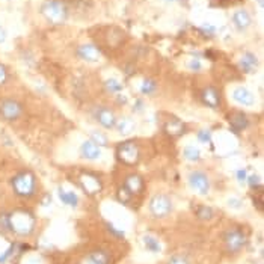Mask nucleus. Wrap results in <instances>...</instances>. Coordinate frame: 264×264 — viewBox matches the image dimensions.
Masks as SVG:
<instances>
[{
    "mask_svg": "<svg viewBox=\"0 0 264 264\" xmlns=\"http://www.w3.org/2000/svg\"><path fill=\"white\" fill-rule=\"evenodd\" d=\"M8 229L17 236H30L35 229V217L26 210H15L8 216Z\"/></svg>",
    "mask_w": 264,
    "mask_h": 264,
    "instance_id": "obj_1",
    "label": "nucleus"
},
{
    "mask_svg": "<svg viewBox=\"0 0 264 264\" xmlns=\"http://www.w3.org/2000/svg\"><path fill=\"white\" fill-rule=\"evenodd\" d=\"M5 40H6V30L2 26H0V44L5 43Z\"/></svg>",
    "mask_w": 264,
    "mask_h": 264,
    "instance_id": "obj_37",
    "label": "nucleus"
},
{
    "mask_svg": "<svg viewBox=\"0 0 264 264\" xmlns=\"http://www.w3.org/2000/svg\"><path fill=\"white\" fill-rule=\"evenodd\" d=\"M233 98L236 103H239L242 106H252L255 102L254 94L248 88H243V86H239L233 91Z\"/></svg>",
    "mask_w": 264,
    "mask_h": 264,
    "instance_id": "obj_10",
    "label": "nucleus"
},
{
    "mask_svg": "<svg viewBox=\"0 0 264 264\" xmlns=\"http://www.w3.org/2000/svg\"><path fill=\"white\" fill-rule=\"evenodd\" d=\"M166 2H177V0H166Z\"/></svg>",
    "mask_w": 264,
    "mask_h": 264,
    "instance_id": "obj_39",
    "label": "nucleus"
},
{
    "mask_svg": "<svg viewBox=\"0 0 264 264\" xmlns=\"http://www.w3.org/2000/svg\"><path fill=\"white\" fill-rule=\"evenodd\" d=\"M6 80H8V73H6V68L3 67L2 63H0V86H2Z\"/></svg>",
    "mask_w": 264,
    "mask_h": 264,
    "instance_id": "obj_31",
    "label": "nucleus"
},
{
    "mask_svg": "<svg viewBox=\"0 0 264 264\" xmlns=\"http://www.w3.org/2000/svg\"><path fill=\"white\" fill-rule=\"evenodd\" d=\"M189 183L192 186L193 190H196L198 193L201 195H207L209 190H210V181H209V177L201 172V171H193L190 172L189 175Z\"/></svg>",
    "mask_w": 264,
    "mask_h": 264,
    "instance_id": "obj_8",
    "label": "nucleus"
},
{
    "mask_svg": "<svg viewBox=\"0 0 264 264\" xmlns=\"http://www.w3.org/2000/svg\"><path fill=\"white\" fill-rule=\"evenodd\" d=\"M225 245L229 252H239L246 245V236L240 229H229L225 234Z\"/></svg>",
    "mask_w": 264,
    "mask_h": 264,
    "instance_id": "obj_7",
    "label": "nucleus"
},
{
    "mask_svg": "<svg viewBox=\"0 0 264 264\" xmlns=\"http://www.w3.org/2000/svg\"><path fill=\"white\" fill-rule=\"evenodd\" d=\"M125 187L131 192V193H139L144 187V181L139 175H130L125 180Z\"/></svg>",
    "mask_w": 264,
    "mask_h": 264,
    "instance_id": "obj_20",
    "label": "nucleus"
},
{
    "mask_svg": "<svg viewBox=\"0 0 264 264\" xmlns=\"http://www.w3.org/2000/svg\"><path fill=\"white\" fill-rule=\"evenodd\" d=\"M164 131L169 135H174V136L181 135L184 131V124L178 119H169L166 124H164Z\"/></svg>",
    "mask_w": 264,
    "mask_h": 264,
    "instance_id": "obj_21",
    "label": "nucleus"
},
{
    "mask_svg": "<svg viewBox=\"0 0 264 264\" xmlns=\"http://www.w3.org/2000/svg\"><path fill=\"white\" fill-rule=\"evenodd\" d=\"M248 181H249V186H251L252 189H257V187H260V186H261L260 178H258L257 175H251V177L248 178Z\"/></svg>",
    "mask_w": 264,
    "mask_h": 264,
    "instance_id": "obj_32",
    "label": "nucleus"
},
{
    "mask_svg": "<svg viewBox=\"0 0 264 264\" xmlns=\"http://www.w3.org/2000/svg\"><path fill=\"white\" fill-rule=\"evenodd\" d=\"M23 106L12 98H6L0 103V118L5 121H15L21 116Z\"/></svg>",
    "mask_w": 264,
    "mask_h": 264,
    "instance_id": "obj_5",
    "label": "nucleus"
},
{
    "mask_svg": "<svg viewBox=\"0 0 264 264\" xmlns=\"http://www.w3.org/2000/svg\"><path fill=\"white\" fill-rule=\"evenodd\" d=\"M141 91H142V94H147V95L153 94V92L156 91V85H154V82H151V80H145V82L141 85Z\"/></svg>",
    "mask_w": 264,
    "mask_h": 264,
    "instance_id": "obj_28",
    "label": "nucleus"
},
{
    "mask_svg": "<svg viewBox=\"0 0 264 264\" xmlns=\"http://www.w3.org/2000/svg\"><path fill=\"white\" fill-rule=\"evenodd\" d=\"M97 121L100 122V125H103L105 128H112L115 127L116 124V119H115V115L110 109L107 107H102V109H98L97 110Z\"/></svg>",
    "mask_w": 264,
    "mask_h": 264,
    "instance_id": "obj_11",
    "label": "nucleus"
},
{
    "mask_svg": "<svg viewBox=\"0 0 264 264\" xmlns=\"http://www.w3.org/2000/svg\"><path fill=\"white\" fill-rule=\"evenodd\" d=\"M237 178H239L240 183H245V181H246V171H245V169L237 171Z\"/></svg>",
    "mask_w": 264,
    "mask_h": 264,
    "instance_id": "obj_36",
    "label": "nucleus"
},
{
    "mask_svg": "<svg viewBox=\"0 0 264 264\" xmlns=\"http://www.w3.org/2000/svg\"><path fill=\"white\" fill-rule=\"evenodd\" d=\"M213 216V210L207 206H201L200 209H198V217H201V219H211Z\"/></svg>",
    "mask_w": 264,
    "mask_h": 264,
    "instance_id": "obj_27",
    "label": "nucleus"
},
{
    "mask_svg": "<svg viewBox=\"0 0 264 264\" xmlns=\"http://www.w3.org/2000/svg\"><path fill=\"white\" fill-rule=\"evenodd\" d=\"M184 157L190 161H198L201 157V154H200V150L198 148H195L193 145H189V147L184 148Z\"/></svg>",
    "mask_w": 264,
    "mask_h": 264,
    "instance_id": "obj_24",
    "label": "nucleus"
},
{
    "mask_svg": "<svg viewBox=\"0 0 264 264\" xmlns=\"http://www.w3.org/2000/svg\"><path fill=\"white\" fill-rule=\"evenodd\" d=\"M131 195H133V193H131L125 186H124L122 189H119V192H118V198H119V201H121L122 204H127V203L131 200Z\"/></svg>",
    "mask_w": 264,
    "mask_h": 264,
    "instance_id": "obj_26",
    "label": "nucleus"
},
{
    "mask_svg": "<svg viewBox=\"0 0 264 264\" xmlns=\"http://www.w3.org/2000/svg\"><path fill=\"white\" fill-rule=\"evenodd\" d=\"M80 153L85 158L88 160H97V158H100L102 157V150L98 145H95L92 141H86L83 142L82 148H80Z\"/></svg>",
    "mask_w": 264,
    "mask_h": 264,
    "instance_id": "obj_12",
    "label": "nucleus"
},
{
    "mask_svg": "<svg viewBox=\"0 0 264 264\" xmlns=\"http://www.w3.org/2000/svg\"><path fill=\"white\" fill-rule=\"evenodd\" d=\"M234 2H240V0H228L226 3H234Z\"/></svg>",
    "mask_w": 264,
    "mask_h": 264,
    "instance_id": "obj_38",
    "label": "nucleus"
},
{
    "mask_svg": "<svg viewBox=\"0 0 264 264\" xmlns=\"http://www.w3.org/2000/svg\"><path fill=\"white\" fill-rule=\"evenodd\" d=\"M57 195H59V200L65 204V206H70V207H76L79 203V198L77 195H74L73 192H67L63 190L62 187L57 189Z\"/></svg>",
    "mask_w": 264,
    "mask_h": 264,
    "instance_id": "obj_18",
    "label": "nucleus"
},
{
    "mask_svg": "<svg viewBox=\"0 0 264 264\" xmlns=\"http://www.w3.org/2000/svg\"><path fill=\"white\" fill-rule=\"evenodd\" d=\"M240 67L243 68V71L251 73L257 68V57L251 53H246L242 59H240Z\"/></svg>",
    "mask_w": 264,
    "mask_h": 264,
    "instance_id": "obj_22",
    "label": "nucleus"
},
{
    "mask_svg": "<svg viewBox=\"0 0 264 264\" xmlns=\"http://www.w3.org/2000/svg\"><path fill=\"white\" fill-rule=\"evenodd\" d=\"M118 158L125 164H135L139 161V148L135 142H125L118 147Z\"/></svg>",
    "mask_w": 264,
    "mask_h": 264,
    "instance_id": "obj_6",
    "label": "nucleus"
},
{
    "mask_svg": "<svg viewBox=\"0 0 264 264\" xmlns=\"http://www.w3.org/2000/svg\"><path fill=\"white\" fill-rule=\"evenodd\" d=\"M203 100H204V103L207 105V106H210V107H213V109H216L219 105H220V97H219V92L214 89V88H206L204 91H203Z\"/></svg>",
    "mask_w": 264,
    "mask_h": 264,
    "instance_id": "obj_13",
    "label": "nucleus"
},
{
    "mask_svg": "<svg viewBox=\"0 0 264 264\" xmlns=\"http://www.w3.org/2000/svg\"><path fill=\"white\" fill-rule=\"evenodd\" d=\"M41 12L52 24H62L67 20V8H65L63 3L56 2V0L46 2L41 8Z\"/></svg>",
    "mask_w": 264,
    "mask_h": 264,
    "instance_id": "obj_2",
    "label": "nucleus"
},
{
    "mask_svg": "<svg viewBox=\"0 0 264 264\" xmlns=\"http://www.w3.org/2000/svg\"><path fill=\"white\" fill-rule=\"evenodd\" d=\"M91 138H92V142L98 147H105L107 144V138L103 133H100V131H92Z\"/></svg>",
    "mask_w": 264,
    "mask_h": 264,
    "instance_id": "obj_25",
    "label": "nucleus"
},
{
    "mask_svg": "<svg viewBox=\"0 0 264 264\" xmlns=\"http://www.w3.org/2000/svg\"><path fill=\"white\" fill-rule=\"evenodd\" d=\"M228 204H229V207H233V209H240L242 201L237 200V198H231V200H228Z\"/></svg>",
    "mask_w": 264,
    "mask_h": 264,
    "instance_id": "obj_34",
    "label": "nucleus"
},
{
    "mask_svg": "<svg viewBox=\"0 0 264 264\" xmlns=\"http://www.w3.org/2000/svg\"><path fill=\"white\" fill-rule=\"evenodd\" d=\"M109 263V257L105 252H92L89 254L80 264H107Z\"/></svg>",
    "mask_w": 264,
    "mask_h": 264,
    "instance_id": "obj_19",
    "label": "nucleus"
},
{
    "mask_svg": "<svg viewBox=\"0 0 264 264\" xmlns=\"http://www.w3.org/2000/svg\"><path fill=\"white\" fill-rule=\"evenodd\" d=\"M229 124L236 131H240V130L248 127V118L243 113H240V112H234V113H231V116H229Z\"/></svg>",
    "mask_w": 264,
    "mask_h": 264,
    "instance_id": "obj_17",
    "label": "nucleus"
},
{
    "mask_svg": "<svg viewBox=\"0 0 264 264\" xmlns=\"http://www.w3.org/2000/svg\"><path fill=\"white\" fill-rule=\"evenodd\" d=\"M172 210V203L166 195H156L150 203V211L156 217L168 216Z\"/></svg>",
    "mask_w": 264,
    "mask_h": 264,
    "instance_id": "obj_4",
    "label": "nucleus"
},
{
    "mask_svg": "<svg viewBox=\"0 0 264 264\" xmlns=\"http://www.w3.org/2000/svg\"><path fill=\"white\" fill-rule=\"evenodd\" d=\"M144 245H145V248H147L148 251H151V252H158V251L161 249L158 240L154 239V237H151V236H145V237H144Z\"/></svg>",
    "mask_w": 264,
    "mask_h": 264,
    "instance_id": "obj_23",
    "label": "nucleus"
},
{
    "mask_svg": "<svg viewBox=\"0 0 264 264\" xmlns=\"http://www.w3.org/2000/svg\"><path fill=\"white\" fill-rule=\"evenodd\" d=\"M169 264H189V263H187V260H186L184 257L175 255V257H172V258H171Z\"/></svg>",
    "mask_w": 264,
    "mask_h": 264,
    "instance_id": "obj_33",
    "label": "nucleus"
},
{
    "mask_svg": "<svg viewBox=\"0 0 264 264\" xmlns=\"http://www.w3.org/2000/svg\"><path fill=\"white\" fill-rule=\"evenodd\" d=\"M233 21H234V24H236L237 29L243 30V29H248V27H249V24H251V15L248 14V11L240 9V11H237V12L233 15Z\"/></svg>",
    "mask_w": 264,
    "mask_h": 264,
    "instance_id": "obj_16",
    "label": "nucleus"
},
{
    "mask_svg": "<svg viewBox=\"0 0 264 264\" xmlns=\"http://www.w3.org/2000/svg\"><path fill=\"white\" fill-rule=\"evenodd\" d=\"M80 183H82V187L85 189L86 193L89 195H95L102 190V181L98 177L92 175V174H83L80 177Z\"/></svg>",
    "mask_w": 264,
    "mask_h": 264,
    "instance_id": "obj_9",
    "label": "nucleus"
},
{
    "mask_svg": "<svg viewBox=\"0 0 264 264\" xmlns=\"http://www.w3.org/2000/svg\"><path fill=\"white\" fill-rule=\"evenodd\" d=\"M79 56L85 60H89V62H95L100 59V50H98L95 46H82L79 49Z\"/></svg>",
    "mask_w": 264,
    "mask_h": 264,
    "instance_id": "obj_14",
    "label": "nucleus"
},
{
    "mask_svg": "<svg viewBox=\"0 0 264 264\" xmlns=\"http://www.w3.org/2000/svg\"><path fill=\"white\" fill-rule=\"evenodd\" d=\"M106 86H107V89H109V91H112V92H118V91H121V89H122V85H121L118 80H115V79L107 80V82H106Z\"/></svg>",
    "mask_w": 264,
    "mask_h": 264,
    "instance_id": "obj_29",
    "label": "nucleus"
},
{
    "mask_svg": "<svg viewBox=\"0 0 264 264\" xmlns=\"http://www.w3.org/2000/svg\"><path fill=\"white\" fill-rule=\"evenodd\" d=\"M198 139H200L203 144H210V141H211V133H210V131L201 130L200 133H198Z\"/></svg>",
    "mask_w": 264,
    "mask_h": 264,
    "instance_id": "obj_30",
    "label": "nucleus"
},
{
    "mask_svg": "<svg viewBox=\"0 0 264 264\" xmlns=\"http://www.w3.org/2000/svg\"><path fill=\"white\" fill-rule=\"evenodd\" d=\"M189 65H190L192 70H200L201 68V63H200V60H198V59H192Z\"/></svg>",
    "mask_w": 264,
    "mask_h": 264,
    "instance_id": "obj_35",
    "label": "nucleus"
},
{
    "mask_svg": "<svg viewBox=\"0 0 264 264\" xmlns=\"http://www.w3.org/2000/svg\"><path fill=\"white\" fill-rule=\"evenodd\" d=\"M115 127H116V130L119 131L121 135H131L135 131V128H136V124H135V121L131 119V118L125 116V118L116 121Z\"/></svg>",
    "mask_w": 264,
    "mask_h": 264,
    "instance_id": "obj_15",
    "label": "nucleus"
},
{
    "mask_svg": "<svg viewBox=\"0 0 264 264\" xmlns=\"http://www.w3.org/2000/svg\"><path fill=\"white\" fill-rule=\"evenodd\" d=\"M35 186H37L35 177L30 172H21L12 180V187L18 196H24V198L32 196L35 192Z\"/></svg>",
    "mask_w": 264,
    "mask_h": 264,
    "instance_id": "obj_3",
    "label": "nucleus"
}]
</instances>
